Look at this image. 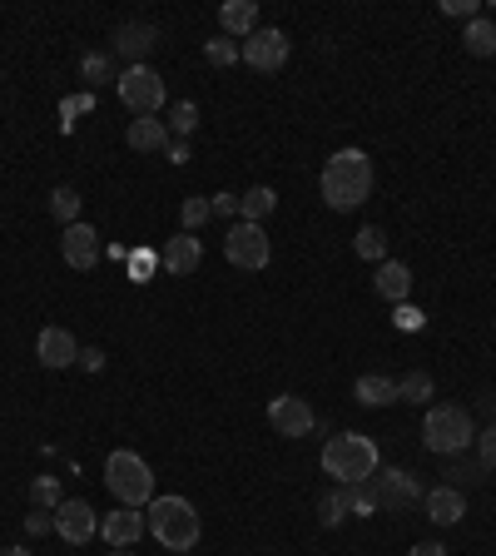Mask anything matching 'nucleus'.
<instances>
[{
    "instance_id": "obj_1",
    "label": "nucleus",
    "mask_w": 496,
    "mask_h": 556,
    "mask_svg": "<svg viewBox=\"0 0 496 556\" xmlns=\"http://www.w3.org/2000/svg\"><path fill=\"white\" fill-rule=\"evenodd\" d=\"M368 194H372V159L363 149H338L328 159V169H323V199H328V209L348 214Z\"/></svg>"
},
{
    "instance_id": "obj_2",
    "label": "nucleus",
    "mask_w": 496,
    "mask_h": 556,
    "mask_svg": "<svg viewBox=\"0 0 496 556\" xmlns=\"http://www.w3.org/2000/svg\"><path fill=\"white\" fill-rule=\"evenodd\" d=\"M144 527H149L154 542L169 547V552H194V547H199V532H204L189 497H154L149 512H144Z\"/></svg>"
},
{
    "instance_id": "obj_3",
    "label": "nucleus",
    "mask_w": 496,
    "mask_h": 556,
    "mask_svg": "<svg viewBox=\"0 0 496 556\" xmlns=\"http://www.w3.org/2000/svg\"><path fill=\"white\" fill-rule=\"evenodd\" d=\"M377 467H382V462H377V442L363 437V432H338V437H328V447H323V472H328L338 487L368 482Z\"/></svg>"
},
{
    "instance_id": "obj_4",
    "label": "nucleus",
    "mask_w": 496,
    "mask_h": 556,
    "mask_svg": "<svg viewBox=\"0 0 496 556\" xmlns=\"http://www.w3.org/2000/svg\"><path fill=\"white\" fill-rule=\"evenodd\" d=\"M472 437H477V427H472V413H467V408L437 403V408H427V417H422V442H427V452H437V457H462V452L472 447Z\"/></svg>"
},
{
    "instance_id": "obj_5",
    "label": "nucleus",
    "mask_w": 496,
    "mask_h": 556,
    "mask_svg": "<svg viewBox=\"0 0 496 556\" xmlns=\"http://www.w3.org/2000/svg\"><path fill=\"white\" fill-rule=\"evenodd\" d=\"M105 482H110V492L120 497V507H149L154 502V472H149V462L139 457V452H110V462H105Z\"/></svg>"
},
{
    "instance_id": "obj_6",
    "label": "nucleus",
    "mask_w": 496,
    "mask_h": 556,
    "mask_svg": "<svg viewBox=\"0 0 496 556\" xmlns=\"http://www.w3.org/2000/svg\"><path fill=\"white\" fill-rule=\"evenodd\" d=\"M368 492L377 502V512H407V507H417L427 497L417 472H407V467H377L368 477Z\"/></svg>"
},
{
    "instance_id": "obj_7",
    "label": "nucleus",
    "mask_w": 496,
    "mask_h": 556,
    "mask_svg": "<svg viewBox=\"0 0 496 556\" xmlns=\"http://www.w3.org/2000/svg\"><path fill=\"white\" fill-rule=\"evenodd\" d=\"M115 90H120L124 110H134L139 120L164 110V75L149 70V65H129L124 75H115Z\"/></svg>"
},
{
    "instance_id": "obj_8",
    "label": "nucleus",
    "mask_w": 496,
    "mask_h": 556,
    "mask_svg": "<svg viewBox=\"0 0 496 556\" xmlns=\"http://www.w3.org/2000/svg\"><path fill=\"white\" fill-rule=\"evenodd\" d=\"M224 254H229V264H234V269H268L273 244H268V234H263L258 224L239 219V224L224 234Z\"/></svg>"
},
{
    "instance_id": "obj_9",
    "label": "nucleus",
    "mask_w": 496,
    "mask_h": 556,
    "mask_svg": "<svg viewBox=\"0 0 496 556\" xmlns=\"http://www.w3.org/2000/svg\"><path fill=\"white\" fill-rule=\"evenodd\" d=\"M239 50H244L248 70H258V75H273V70H283V65H288V35H283V30H273V25H258Z\"/></svg>"
},
{
    "instance_id": "obj_10",
    "label": "nucleus",
    "mask_w": 496,
    "mask_h": 556,
    "mask_svg": "<svg viewBox=\"0 0 496 556\" xmlns=\"http://www.w3.org/2000/svg\"><path fill=\"white\" fill-rule=\"evenodd\" d=\"M55 532H60V542L85 547L90 537H100V512H95L90 502H80V497H65V502L55 507Z\"/></svg>"
},
{
    "instance_id": "obj_11",
    "label": "nucleus",
    "mask_w": 496,
    "mask_h": 556,
    "mask_svg": "<svg viewBox=\"0 0 496 556\" xmlns=\"http://www.w3.org/2000/svg\"><path fill=\"white\" fill-rule=\"evenodd\" d=\"M268 422H273V432H278V437H308L318 417H313V408H308V398L283 393V398H273V403H268Z\"/></svg>"
},
{
    "instance_id": "obj_12",
    "label": "nucleus",
    "mask_w": 496,
    "mask_h": 556,
    "mask_svg": "<svg viewBox=\"0 0 496 556\" xmlns=\"http://www.w3.org/2000/svg\"><path fill=\"white\" fill-rule=\"evenodd\" d=\"M60 254H65V264H70L75 274H90L95 259H100V234H95L90 224H70L65 239H60Z\"/></svg>"
},
{
    "instance_id": "obj_13",
    "label": "nucleus",
    "mask_w": 496,
    "mask_h": 556,
    "mask_svg": "<svg viewBox=\"0 0 496 556\" xmlns=\"http://www.w3.org/2000/svg\"><path fill=\"white\" fill-rule=\"evenodd\" d=\"M144 532H149V527H144L139 507H115V512H105V517H100V537H105L110 547H134Z\"/></svg>"
},
{
    "instance_id": "obj_14",
    "label": "nucleus",
    "mask_w": 496,
    "mask_h": 556,
    "mask_svg": "<svg viewBox=\"0 0 496 556\" xmlns=\"http://www.w3.org/2000/svg\"><path fill=\"white\" fill-rule=\"evenodd\" d=\"M35 353H40L45 368H70V363H80V343H75V333H65V328H40Z\"/></svg>"
},
{
    "instance_id": "obj_15",
    "label": "nucleus",
    "mask_w": 496,
    "mask_h": 556,
    "mask_svg": "<svg viewBox=\"0 0 496 556\" xmlns=\"http://www.w3.org/2000/svg\"><path fill=\"white\" fill-rule=\"evenodd\" d=\"M422 507H427V522H437V527H457L462 517H467V492H457V487H432L427 497H422Z\"/></svg>"
},
{
    "instance_id": "obj_16",
    "label": "nucleus",
    "mask_w": 496,
    "mask_h": 556,
    "mask_svg": "<svg viewBox=\"0 0 496 556\" xmlns=\"http://www.w3.org/2000/svg\"><path fill=\"white\" fill-rule=\"evenodd\" d=\"M199 259H204V244H199L194 234H184V229H179V234L164 244V254H159V264H164L174 278L194 274V269H199Z\"/></svg>"
},
{
    "instance_id": "obj_17",
    "label": "nucleus",
    "mask_w": 496,
    "mask_h": 556,
    "mask_svg": "<svg viewBox=\"0 0 496 556\" xmlns=\"http://www.w3.org/2000/svg\"><path fill=\"white\" fill-rule=\"evenodd\" d=\"M154 40H159V30L154 25H144V20H129L115 30V55H124L129 65H144V55L154 50Z\"/></svg>"
},
{
    "instance_id": "obj_18",
    "label": "nucleus",
    "mask_w": 496,
    "mask_h": 556,
    "mask_svg": "<svg viewBox=\"0 0 496 556\" xmlns=\"http://www.w3.org/2000/svg\"><path fill=\"white\" fill-rule=\"evenodd\" d=\"M372 288H377L387 303H407V293H412V269H407L402 259H382V264H377V278H372Z\"/></svg>"
},
{
    "instance_id": "obj_19",
    "label": "nucleus",
    "mask_w": 496,
    "mask_h": 556,
    "mask_svg": "<svg viewBox=\"0 0 496 556\" xmlns=\"http://www.w3.org/2000/svg\"><path fill=\"white\" fill-rule=\"evenodd\" d=\"M353 398H358L363 408H387V403H397V378H387V373H363V378L353 383Z\"/></svg>"
},
{
    "instance_id": "obj_20",
    "label": "nucleus",
    "mask_w": 496,
    "mask_h": 556,
    "mask_svg": "<svg viewBox=\"0 0 496 556\" xmlns=\"http://www.w3.org/2000/svg\"><path fill=\"white\" fill-rule=\"evenodd\" d=\"M219 25H224V35H229V40H234V35H253V30H258V5H253V0H224V5H219Z\"/></svg>"
},
{
    "instance_id": "obj_21",
    "label": "nucleus",
    "mask_w": 496,
    "mask_h": 556,
    "mask_svg": "<svg viewBox=\"0 0 496 556\" xmlns=\"http://www.w3.org/2000/svg\"><path fill=\"white\" fill-rule=\"evenodd\" d=\"M129 149L139 154H154V149H169V125L164 120H129Z\"/></svg>"
},
{
    "instance_id": "obj_22",
    "label": "nucleus",
    "mask_w": 496,
    "mask_h": 556,
    "mask_svg": "<svg viewBox=\"0 0 496 556\" xmlns=\"http://www.w3.org/2000/svg\"><path fill=\"white\" fill-rule=\"evenodd\" d=\"M278 209V194L268 189V184H253L248 194H239V219H248V224H258V219H268Z\"/></svg>"
},
{
    "instance_id": "obj_23",
    "label": "nucleus",
    "mask_w": 496,
    "mask_h": 556,
    "mask_svg": "<svg viewBox=\"0 0 496 556\" xmlns=\"http://www.w3.org/2000/svg\"><path fill=\"white\" fill-rule=\"evenodd\" d=\"M462 45L472 50V55H496V25L487 15H477V20H467V30H462Z\"/></svg>"
},
{
    "instance_id": "obj_24",
    "label": "nucleus",
    "mask_w": 496,
    "mask_h": 556,
    "mask_svg": "<svg viewBox=\"0 0 496 556\" xmlns=\"http://www.w3.org/2000/svg\"><path fill=\"white\" fill-rule=\"evenodd\" d=\"M353 254H358L363 264H382V259H387V234H382L377 224H363V229L353 234Z\"/></svg>"
},
{
    "instance_id": "obj_25",
    "label": "nucleus",
    "mask_w": 496,
    "mask_h": 556,
    "mask_svg": "<svg viewBox=\"0 0 496 556\" xmlns=\"http://www.w3.org/2000/svg\"><path fill=\"white\" fill-rule=\"evenodd\" d=\"M50 214L70 229V224H80V194L70 189V184H60V189H50Z\"/></svg>"
},
{
    "instance_id": "obj_26",
    "label": "nucleus",
    "mask_w": 496,
    "mask_h": 556,
    "mask_svg": "<svg viewBox=\"0 0 496 556\" xmlns=\"http://www.w3.org/2000/svg\"><path fill=\"white\" fill-rule=\"evenodd\" d=\"M214 219V204L204 199V194H189L184 204H179V224H184V234H194V229H204Z\"/></svg>"
},
{
    "instance_id": "obj_27",
    "label": "nucleus",
    "mask_w": 496,
    "mask_h": 556,
    "mask_svg": "<svg viewBox=\"0 0 496 556\" xmlns=\"http://www.w3.org/2000/svg\"><path fill=\"white\" fill-rule=\"evenodd\" d=\"M169 135H179V139H189L194 130H199V105L194 100H179V105H169Z\"/></svg>"
},
{
    "instance_id": "obj_28",
    "label": "nucleus",
    "mask_w": 496,
    "mask_h": 556,
    "mask_svg": "<svg viewBox=\"0 0 496 556\" xmlns=\"http://www.w3.org/2000/svg\"><path fill=\"white\" fill-rule=\"evenodd\" d=\"M432 398V373H407V378H397V403H427Z\"/></svg>"
},
{
    "instance_id": "obj_29",
    "label": "nucleus",
    "mask_w": 496,
    "mask_h": 556,
    "mask_svg": "<svg viewBox=\"0 0 496 556\" xmlns=\"http://www.w3.org/2000/svg\"><path fill=\"white\" fill-rule=\"evenodd\" d=\"M482 477H487V467H482V462H447V487H457V492L477 487Z\"/></svg>"
},
{
    "instance_id": "obj_30",
    "label": "nucleus",
    "mask_w": 496,
    "mask_h": 556,
    "mask_svg": "<svg viewBox=\"0 0 496 556\" xmlns=\"http://www.w3.org/2000/svg\"><path fill=\"white\" fill-rule=\"evenodd\" d=\"M30 502H35V512H45V507L55 512V507L65 502V497H60V477H35V482H30Z\"/></svg>"
},
{
    "instance_id": "obj_31",
    "label": "nucleus",
    "mask_w": 496,
    "mask_h": 556,
    "mask_svg": "<svg viewBox=\"0 0 496 556\" xmlns=\"http://www.w3.org/2000/svg\"><path fill=\"white\" fill-rule=\"evenodd\" d=\"M348 512H353V497H348V487H333V492L323 497V522H328V527H338Z\"/></svg>"
},
{
    "instance_id": "obj_32",
    "label": "nucleus",
    "mask_w": 496,
    "mask_h": 556,
    "mask_svg": "<svg viewBox=\"0 0 496 556\" xmlns=\"http://www.w3.org/2000/svg\"><path fill=\"white\" fill-rule=\"evenodd\" d=\"M204 55H209V65H239V60H244V50H239L229 35L209 40V45H204Z\"/></svg>"
},
{
    "instance_id": "obj_33",
    "label": "nucleus",
    "mask_w": 496,
    "mask_h": 556,
    "mask_svg": "<svg viewBox=\"0 0 496 556\" xmlns=\"http://www.w3.org/2000/svg\"><path fill=\"white\" fill-rule=\"evenodd\" d=\"M80 70H85V80H90V85H105V80H110V55H85V60H80Z\"/></svg>"
},
{
    "instance_id": "obj_34",
    "label": "nucleus",
    "mask_w": 496,
    "mask_h": 556,
    "mask_svg": "<svg viewBox=\"0 0 496 556\" xmlns=\"http://www.w3.org/2000/svg\"><path fill=\"white\" fill-rule=\"evenodd\" d=\"M477 462H482L487 472H496V422L482 432V437H477Z\"/></svg>"
},
{
    "instance_id": "obj_35",
    "label": "nucleus",
    "mask_w": 496,
    "mask_h": 556,
    "mask_svg": "<svg viewBox=\"0 0 496 556\" xmlns=\"http://www.w3.org/2000/svg\"><path fill=\"white\" fill-rule=\"evenodd\" d=\"M348 497H353V512H358V517H368V512H377V502H372L368 482H358V487H348Z\"/></svg>"
},
{
    "instance_id": "obj_36",
    "label": "nucleus",
    "mask_w": 496,
    "mask_h": 556,
    "mask_svg": "<svg viewBox=\"0 0 496 556\" xmlns=\"http://www.w3.org/2000/svg\"><path fill=\"white\" fill-rule=\"evenodd\" d=\"M442 10H447V15H462V20H477V15H482L477 0H442Z\"/></svg>"
},
{
    "instance_id": "obj_37",
    "label": "nucleus",
    "mask_w": 496,
    "mask_h": 556,
    "mask_svg": "<svg viewBox=\"0 0 496 556\" xmlns=\"http://www.w3.org/2000/svg\"><path fill=\"white\" fill-rule=\"evenodd\" d=\"M209 204H214V219H234L239 214V194H214Z\"/></svg>"
},
{
    "instance_id": "obj_38",
    "label": "nucleus",
    "mask_w": 496,
    "mask_h": 556,
    "mask_svg": "<svg viewBox=\"0 0 496 556\" xmlns=\"http://www.w3.org/2000/svg\"><path fill=\"white\" fill-rule=\"evenodd\" d=\"M392 323H397V328H422V313H417L412 303H397V313H392Z\"/></svg>"
},
{
    "instance_id": "obj_39",
    "label": "nucleus",
    "mask_w": 496,
    "mask_h": 556,
    "mask_svg": "<svg viewBox=\"0 0 496 556\" xmlns=\"http://www.w3.org/2000/svg\"><path fill=\"white\" fill-rule=\"evenodd\" d=\"M169 164H189V144H184V139L169 144Z\"/></svg>"
},
{
    "instance_id": "obj_40",
    "label": "nucleus",
    "mask_w": 496,
    "mask_h": 556,
    "mask_svg": "<svg viewBox=\"0 0 496 556\" xmlns=\"http://www.w3.org/2000/svg\"><path fill=\"white\" fill-rule=\"evenodd\" d=\"M407 556H447V547H437V542H417Z\"/></svg>"
},
{
    "instance_id": "obj_41",
    "label": "nucleus",
    "mask_w": 496,
    "mask_h": 556,
    "mask_svg": "<svg viewBox=\"0 0 496 556\" xmlns=\"http://www.w3.org/2000/svg\"><path fill=\"white\" fill-rule=\"evenodd\" d=\"M80 363L95 373V368H105V353H100V348H90V353H80Z\"/></svg>"
},
{
    "instance_id": "obj_42",
    "label": "nucleus",
    "mask_w": 496,
    "mask_h": 556,
    "mask_svg": "<svg viewBox=\"0 0 496 556\" xmlns=\"http://www.w3.org/2000/svg\"><path fill=\"white\" fill-rule=\"evenodd\" d=\"M50 522H55V517H45V512H35V517H30V522H25V527H30V532H45V527H50Z\"/></svg>"
},
{
    "instance_id": "obj_43",
    "label": "nucleus",
    "mask_w": 496,
    "mask_h": 556,
    "mask_svg": "<svg viewBox=\"0 0 496 556\" xmlns=\"http://www.w3.org/2000/svg\"><path fill=\"white\" fill-rule=\"evenodd\" d=\"M0 556H30V552H25V547H5Z\"/></svg>"
},
{
    "instance_id": "obj_44",
    "label": "nucleus",
    "mask_w": 496,
    "mask_h": 556,
    "mask_svg": "<svg viewBox=\"0 0 496 556\" xmlns=\"http://www.w3.org/2000/svg\"><path fill=\"white\" fill-rule=\"evenodd\" d=\"M115 556H134V547H115Z\"/></svg>"
}]
</instances>
